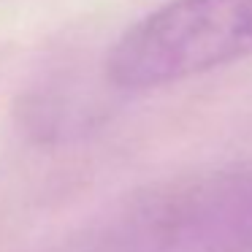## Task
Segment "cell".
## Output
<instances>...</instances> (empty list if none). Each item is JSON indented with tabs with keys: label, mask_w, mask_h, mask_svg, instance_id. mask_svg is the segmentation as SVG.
Listing matches in <instances>:
<instances>
[{
	"label": "cell",
	"mask_w": 252,
	"mask_h": 252,
	"mask_svg": "<svg viewBox=\"0 0 252 252\" xmlns=\"http://www.w3.org/2000/svg\"><path fill=\"white\" fill-rule=\"evenodd\" d=\"M120 230L125 252H252V176L214 174L155 192Z\"/></svg>",
	"instance_id": "7a4b0ae2"
},
{
	"label": "cell",
	"mask_w": 252,
	"mask_h": 252,
	"mask_svg": "<svg viewBox=\"0 0 252 252\" xmlns=\"http://www.w3.org/2000/svg\"><path fill=\"white\" fill-rule=\"evenodd\" d=\"M244 57H252V0H168L120 35L106 76L144 93Z\"/></svg>",
	"instance_id": "6da1fadb"
}]
</instances>
